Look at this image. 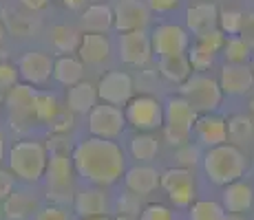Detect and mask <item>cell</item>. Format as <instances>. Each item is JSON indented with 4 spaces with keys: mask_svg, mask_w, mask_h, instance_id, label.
<instances>
[{
    "mask_svg": "<svg viewBox=\"0 0 254 220\" xmlns=\"http://www.w3.org/2000/svg\"><path fill=\"white\" fill-rule=\"evenodd\" d=\"M75 174L91 185H113L126 174V156L117 141L86 136L71 152Z\"/></svg>",
    "mask_w": 254,
    "mask_h": 220,
    "instance_id": "cell-1",
    "label": "cell"
},
{
    "mask_svg": "<svg viewBox=\"0 0 254 220\" xmlns=\"http://www.w3.org/2000/svg\"><path fill=\"white\" fill-rule=\"evenodd\" d=\"M201 168L210 183L226 187L234 180H241V176L248 170V159L239 145L228 141V143L214 145V148H208L203 152Z\"/></svg>",
    "mask_w": 254,
    "mask_h": 220,
    "instance_id": "cell-2",
    "label": "cell"
},
{
    "mask_svg": "<svg viewBox=\"0 0 254 220\" xmlns=\"http://www.w3.org/2000/svg\"><path fill=\"white\" fill-rule=\"evenodd\" d=\"M7 163L16 178L24 183H40L47 174L49 150L45 143L36 139L16 141L7 152Z\"/></svg>",
    "mask_w": 254,
    "mask_h": 220,
    "instance_id": "cell-3",
    "label": "cell"
},
{
    "mask_svg": "<svg viewBox=\"0 0 254 220\" xmlns=\"http://www.w3.org/2000/svg\"><path fill=\"white\" fill-rule=\"evenodd\" d=\"M199 112L182 95H173L164 101V139L173 148H182L192 139V128Z\"/></svg>",
    "mask_w": 254,
    "mask_h": 220,
    "instance_id": "cell-4",
    "label": "cell"
},
{
    "mask_svg": "<svg viewBox=\"0 0 254 220\" xmlns=\"http://www.w3.org/2000/svg\"><path fill=\"white\" fill-rule=\"evenodd\" d=\"M179 95L186 97V99L190 101V106H192L199 115H203V112L217 110L219 106H221L226 92L221 90L219 80L206 75V73H192V75L179 86Z\"/></svg>",
    "mask_w": 254,
    "mask_h": 220,
    "instance_id": "cell-5",
    "label": "cell"
},
{
    "mask_svg": "<svg viewBox=\"0 0 254 220\" xmlns=\"http://www.w3.org/2000/svg\"><path fill=\"white\" fill-rule=\"evenodd\" d=\"M130 128L137 132H153L164 128V104L153 95H137L124 106Z\"/></svg>",
    "mask_w": 254,
    "mask_h": 220,
    "instance_id": "cell-6",
    "label": "cell"
},
{
    "mask_svg": "<svg viewBox=\"0 0 254 220\" xmlns=\"http://www.w3.org/2000/svg\"><path fill=\"white\" fill-rule=\"evenodd\" d=\"M126 126V115L120 106H111V104H97L89 115H86V128H89L91 136H100V139H120L124 134Z\"/></svg>",
    "mask_w": 254,
    "mask_h": 220,
    "instance_id": "cell-7",
    "label": "cell"
},
{
    "mask_svg": "<svg viewBox=\"0 0 254 220\" xmlns=\"http://www.w3.org/2000/svg\"><path fill=\"white\" fill-rule=\"evenodd\" d=\"M73 174H75V168H73V159L64 152H53L49 156V165H47V189H49V198L56 200H69L75 194L73 192Z\"/></svg>",
    "mask_w": 254,
    "mask_h": 220,
    "instance_id": "cell-8",
    "label": "cell"
},
{
    "mask_svg": "<svg viewBox=\"0 0 254 220\" xmlns=\"http://www.w3.org/2000/svg\"><path fill=\"white\" fill-rule=\"evenodd\" d=\"M150 42H153V53L157 57H170V55H186L190 44V31L179 24L164 22L150 31Z\"/></svg>",
    "mask_w": 254,
    "mask_h": 220,
    "instance_id": "cell-9",
    "label": "cell"
},
{
    "mask_svg": "<svg viewBox=\"0 0 254 220\" xmlns=\"http://www.w3.org/2000/svg\"><path fill=\"white\" fill-rule=\"evenodd\" d=\"M153 42L150 33L144 31H126L117 36V57L126 66H146L153 57Z\"/></svg>",
    "mask_w": 254,
    "mask_h": 220,
    "instance_id": "cell-10",
    "label": "cell"
},
{
    "mask_svg": "<svg viewBox=\"0 0 254 220\" xmlns=\"http://www.w3.org/2000/svg\"><path fill=\"white\" fill-rule=\"evenodd\" d=\"M97 95L104 104L124 108L135 97V82L126 71H109L97 82Z\"/></svg>",
    "mask_w": 254,
    "mask_h": 220,
    "instance_id": "cell-11",
    "label": "cell"
},
{
    "mask_svg": "<svg viewBox=\"0 0 254 220\" xmlns=\"http://www.w3.org/2000/svg\"><path fill=\"white\" fill-rule=\"evenodd\" d=\"M162 189L177 207H190L194 200V176L190 168H168L162 172Z\"/></svg>",
    "mask_w": 254,
    "mask_h": 220,
    "instance_id": "cell-12",
    "label": "cell"
},
{
    "mask_svg": "<svg viewBox=\"0 0 254 220\" xmlns=\"http://www.w3.org/2000/svg\"><path fill=\"white\" fill-rule=\"evenodd\" d=\"M18 66V75L24 84L31 86H42L47 84L53 77V66H56V60H51V55L45 51H38V48H31V51L22 53L16 62Z\"/></svg>",
    "mask_w": 254,
    "mask_h": 220,
    "instance_id": "cell-13",
    "label": "cell"
},
{
    "mask_svg": "<svg viewBox=\"0 0 254 220\" xmlns=\"http://www.w3.org/2000/svg\"><path fill=\"white\" fill-rule=\"evenodd\" d=\"M115 31H144L150 20V7L141 0H117L113 7Z\"/></svg>",
    "mask_w": 254,
    "mask_h": 220,
    "instance_id": "cell-14",
    "label": "cell"
},
{
    "mask_svg": "<svg viewBox=\"0 0 254 220\" xmlns=\"http://www.w3.org/2000/svg\"><path fill=\"white\" fill-rule=\"evenodd\" d=\"M192 136L197 141V145H203L206 150L228 143V121L223 117L214 115V112H203L194 121Z\"/></svg>",
    "mask_w": 254,
    "mask_h": 220,
    "instance_id": "cell-15",
    "label": "cell"
},
{
    "mask_svg": "<svg viewBox=\"0 0 254 220\" xmlns=\"http://www.w3.org/2000/svg\"><path fill=\"white\" fill-rule=\"evenodd\" d=\"M36 92H38V88H33L31 84H13L11 88H7L4 104H7V108H9L13 126L36 119V115H33Z\"/></svg>",
    "mask_w": 254,
    "mask_h": 220,
    "instance_id": "cell-16",
    "label": "cell"
},
{
    "mask_svg": "<svg viewBox=\"0 0 254 220\" xmlns=\"http://www.w3.org/2000/svg\"><path fill=\"white\" fill-rule=\"evenodd\" d=\"M219 84L226 95L241 97L254 88V71L250 64H223L219 73Z\"/></svg>",
    "mask_w": 254,
    "mask_h": 220,
    "instance_id": "cell-17",
    "label": "cell"
},
{
    "mask_svg": "<svg viewBox=\"0 0 254 220\" xmlns=\"http://www.w3.org/2000/svg\"><path fill=\"white\" fill-rule=\"evenodd\" d=\"M111 40L106 38V33H84L77 48V57L84 62L86 66H102L111 60Z\"/></svg>",
    "mask_w": 254,
    "mask_h": 220,
    "instance_id": "cell-18",
    "label": "cell"
},
{
    "mask_svg": "<svg viewBox=\"0 0 254 220\" xmlns=\"http://www.w3.org/2000/svg\"><path fill=\"white\" fill-rule=\"evenodd\" d=\"M73 209H75V214L80 218L106 216L109 214V198L97 187L77 189L75 196H73Z\"/></svg>",
    "mask_w": 254,
    "mask_h": 220,
    "instance_id": "cell-19",
    "label": "cell"
},
{
    "mask_svg": "<svg viewBox=\"0 0 254 220\" xmlns=\"http://www.w3.org/2000/svg\"><path fill=\"white\" fill-rule=\"evenodd\" d=\"M124 185L126 189L139 194V196H148L157 187H162V174L150 165H135V168L126 170Z\"/></svg>",
    "mask_w": 254,
    "mask_h": 220,
    "instance_id": "cell-20",
    "label": "cell"
},
{
    "mask_svg": "<svg viewBox=\"0 0 254 220\" xmlns=\"http://www.w3.org/2000/svg\"><path fill=\"white\" fill-rule=\"evenodd\" d=\"M221 205L226 207L228 214H246L254 205V189L252 185L243 183V180H234L226 185L221 192Z\"/></svg>",
    "mask_w": 254,
    "mask_h": 220,
    "instance_id": "cell-21",
    "label": "cell"
},
{
    "mask_svg": "<svg viewBox=\"0 0 254 220\" xmlns=\"http://www.w3.org/2000/svg\"><path fill=\"white\" fill-rule=\"evenodd\" d=\"M219 27V9L212 2H201L194 4L186 11V29H188L192 36L199 33H206L210 29Z\"/></svg>",
    "mask_w": 254,
    "mask_h": 220,
    "instance_id": "cell-22",
    "label": "cell"
},
{
    "mask_svg": "<svg viewBox=\"0 0 254 220\" xmlns=\"http://www.w3.org/2000/svg\"><path fill=\"white\" fill-rule=\"evenodd\" d=\"M97 101H100L97 86L91 84V82H84V80H82L80 84L71 86L69 92H66V108L71 112H77V115H89L97 106Z\"/></svg>",
    "mask_w": 254,
    "mask_h": 220,
    "instance_id": "cell-23",
    "label": "cell"
},
{
    "mask_svg": "<svg viewBox=\"0 0 254 220\" xmlns=\"http://www.w3.org/2000/svg\"><path fill=\"white\" fill-rule=\"evenodd\" d=\"M80 24L84 29V33H109L111 29H115L113 7H109V4H91L82 13Z\"/></svg>",
    "mask_w": 254,
    "mask_h": 220,
    "instance_id": "cell-24",
    "label": "cell"
},
{
    "mask_svg": "<svg viewBox=\"0 0 254 220\" xmlns=\"http://www.w3.org/2000/svg\"><path fill=\"white\" fill-rule=\"evenodd\" d=\"M157 73L170 84H179L182 86L186 80L194 73L192 64L186 55H170V57H157Z\"/></svg>",
    "mask_w": 254,
    "mask_h": 220,
    "instance_id": "cell-25",
    "label": "cell"
},
{
    "mask_svg": "<svg viewBox=\"0 0 254 220\" xmlns=\"http://www.w3.org/2000/svg\"><path fill=\"white\" fill-rule=\"evenodd\" d=\"M53 80L66 88L80 84L84 80V62L75 55H60L53 66Z\"/></svg>",
    "mask_w": 254,
    "mask_h": 220,
    "instance_id": "cell-26",
    "label": "cell"
},
{
    "mask_svg": "<svg viewBox=\"0 0 254 220\" xmlns=\"http://www.w3.org/2000/svg\"><path fill=\"white\" fill-rule=\"evenodd\" d=\"M128 152L135 161H139V163H148V161H153L159 152L157 136H153L150 132H137V134H133L128 141Z\"/></svg>",
    "mask_w": 254,
    "mask_h": 220,
    "instance_id": "cell-27",
    "label": "cell"
},
{
    "mask_svg": "<svg viewBox=\"0 0 254 220\" xmlns=\"http://www.w3.org/2000/svg\"><path fill=\"white\" fill-rule=\"evenodd\" d=\"M49 40H51L53 48H58L64 55H71V53H77V48H80L82 36L69 24H56L49 31Z\"/></svg>",
    "mask_w": 254,
    "mask_h": 220,
    "instance_id": "cell-28",
    "label": "cell"
},
{
    "mask_svg": "<svg viewBox=\"0 0 254 220\" xmlns=\"http://www.w3.org/2000/svg\"><path fill=\"white\" fill-rule=\"evenodd\" d=\"M4 216L18 220V218H27L29 214L36 209V198L27 192V189H13V194L4 200Z\"/></svg>",
    "mask_w": 254,
    "mask_h": 220,
    "instance_id": "cell-29",
    "label": "cell"
},
{
    "mask_svg": "<svg viewBox=\"0 0 254 220\" xmlns=\"http://www.w3.org/2000/svg\"><path fill=\"white\" fill-rule=\"evenodd\" d=\"M254 139V119L250 115H232L228 119V141L234 145H246Z\"/></svg>",
    "mask_w": 254,
    "mask_h": 220,
    "instance_id": "cell-30",
    "label": "cell"
},
{
    "mask_svg": "<svg viewBox=\"0 0 254 220\" xmlns=\"http://www.w3.org/2000/svg\"><path fill=\"white\" fill-rule=\"evenodd\" d=\"M221 55L228 64H250L254 53L241 36H228L221 48Z\"/></svg>",
    "mask_w": 254,
    "mask_h": 220,
    "instance_id": "cell-31",
    "label": "cell"
},
{
    "mask_svg": "<svg viewBox=\"0 0 254 220\" xmlns=\"http://www.w3.org/2000/svg\"><path fill=\"white\" fill-rule=\"evenodd\" d=\"M33 115H36V121H40V124H53L60 117V101H58V97L51 95V92L38 90L36 104H33Z\"/></svg>",
    "mask_w": 254,
    "mask_h": 220,
    "instance_id": "cell-32",
    "label": "cell"
},
{
    "mask_svg": "<svg viewBox=\"0 0 254 220\" xmlns=\"http://www.w3.org/2000/svg\"><path fill=\"white\" fill-rule=\"evenodd\" d=\"M226 214V207L217 200H197L188 207L190 220H223Z\"/></svg>",
    "mask_w": 254,
    "mask_h": 220,
    "instance_id": "cell-33",
    "label": "cell"
},
{
    "mask_svg": "<svg viewBox=\"0 0 254 220\" xmlns=\"http://www.w3.org/2000/svg\"><path fill=\"white\" fill-rule=\"evenodd\" d=\"M214 57H217V53L210 51V48H206V46H201V44H197V42L188 48V60H190V64H192V68L197 73L208 71V68L214 64Z\"/></svg>",
    "mask_w": 254,
    "mask_h": 220,
    "instance_id": "cell-34",
    "label": "cell"
},
{
    "mask_svg": "<svg viewBox=\"0 0 254 220\" xmlns=\"http://www.w3.org/2000/svg\"><path fill=\"white\" fill-rule=\"evenodd\" d=\"M243 16L246 13L239 11V9H223V11H219V29L226 36H239L241 33Z\"/></svg>",
    "mask_w": 254,
    "mask_h": 220,
    "instance_id": "cell-35",
    "label": "cell"
},
{
    "mask_svg": "<svg viewBox=\"0 0 254 220\" xmlns=\"http://www.w3.org/2000/svg\"><path fill=\"white\" fill-rule=\"evenodd\" d=\"M194 38H197V40H194L197 44H201V46H206L214 53H221L228 36L217 27V29H210V31H206V33H199V36H194Z\"/></svg>",
    "mask_w": 254,
    "mask_h": 220,
    "instance_id": "cell-36",
    "label": "cell"
},
{
    "mask_svg": "<svg viewBox=\"0 0 254 220\" xmlns=\"http://www.w3.org/2000/svg\"><path fill=\"white\" fill-rule=\"evenodd\" d=\"M141 196L139 194H135V192H124L120 198H117V212L120 214H126V216H139L141 214Z\"/></svg>",
    "mask_w": 254,
    "mask_h": 220,
    "instance_id": "cell-37",
    "label": "cell"
},
{
    "mask_svg": "<svg viewBox=\"0 0 254 220\" xmlns=\"http://www.w3.org/2000/svg\"><path fill=\"white\" fill-rule=\"evenodd\" d=\"M139 220H175V212L162 203H148L141 209Z\"/></svg>",
    "mask_w": 254,
    "mask_h": 220,
    "instance_id": "cell-38",
    "label": "cell"
},
{
    "mask_svg": "<svg viewBox=\"0 0 254 220\" xmlns=\"http://www.w3.org/2000/svg\"><path fill=\"white\" fill-rule=\"evenodd\" d=\"M203 154H199L197 145L192 143H186L182 148H177V159H179V165L182 168H190V165H194L197 161H201Z\"/></svg>",
    "mask_w": 254,
    "mask_h": 220,
    "instance_id": "cell-39",
    "label": "cell"
},
{
    "mask_svg": "<svg viewBox=\"0 0 254 220\" xmlns=\"http://www.w3.org/2000/svg\"><path fill=\"white\" fill-rule=\"evenodd\" d=\"M18 66L16 64H11V62H7L2 57L0 60V86H4V88H11L13 84H18Z\"/></svg>",
    "mask_w": 254,
    "mask_h": 220,
    "instance_id": "cell-40",
    "label": "cell"
},
{
    "mask_svg": "<svg viewBox=\"0 0 254 220\" xmlns=\"http://www.w3.org/2000/svg\"><path fill=\"white\" fill-rule=\"evenodd\" d=\"M33 220H71V216L66 209L60 207V205H47V207L38 209Z\"/></svg>",
    "mask_w": 254,
    "mask_h": 220,
    "instance_id": "cell-41",
    "label": "cell"
},
{
    "mask_svg": "<svg viewBox=\"0 0 254 220\" xmlns=\"http://www.w3.org/2000/svg\"><path fill=\"white\" fill-rule=\"evenodd\" d=\"M16 189V176L11 170H2L0 168V203H4Z\"/></svg>",
    "mask_w": 254,
    "mask_h": 220,
    "instance_id": "cell-42",
    "label": "cell"
},
{
    "mask_svg": "<svg viewBox=\"0 0 254 220\" xmlns=\"http://www.w3.org/2000/svg\"><path fill=\"white\" fill-rule=\"evenodd\" d=\"M239 36L243 38V40L248 42V46L254 51V11L246 13L243 16V24H241V33Z\"/></svg>",
    "mask_w": 254,
    "mask_h": 220,
    "instance_id": "cell-43",
    "label": "cell"
},
{
    "mask_svg": "<svg viewBox=\"0 0 254 220\" xmlns=\"http://www.w3.org/2000/svg\"><path fill=\"white\" fill-rule=\"evenodd\" d=\"M182 0H146V4L150 7V11H157V13H168L173 9L179 7Z\"/></svg>",
    "mask_w": 254,
    "mask_h": 220,
    "instance_id": "cell-44",
    "label": "cell"
},
{
    "mask_svg": "<svg viewBox=\"0 0 254 220\" xmlns=\"http://www.w3.org/2000/svg\"><path fill=\"white\" fill-rule=\"evenodd\" d=\"M22 7H27L29 11H40L49 4V0H20Z\"/></svg>",
    "mask_w": 254,
    "mask_h": 220,
    "instance_id": "cell-45",
    "label": "cell"
},
{
    "mask_svg": "<svg viewBox=\"0 0 254 220\" xmlns=\"http://www.w3.org/2000/svg\"><path fill=\"white\" fill-rule=\"evenodd\" d=\"M4 156H7V134L0 128V163L4 161Z\"/></svg>",
    "mask_w": 254,
    "mask_h": 220,
    "instance_id": "cell-46",
    "label": "cell"
},
{
    "mask_svg": "<svg viewBox=\"0 0 254 220\" xmlns=\"http://www.w3.org/2000/svg\"><path fill=\"white\" fill-rule=\"evenodd\" d=\"M84 2H86V0H62V4H64V7H69V9H80Z\"/></svg>",
    "mask_w": 254,
    "mask_h": 220,
    "instance_id": "cell-47",
    "label": "cell"
},
{
    "mask_svg": "<svg viewBox=\"0 0 254 220\" xmlns=\"http://www.w3.org/2000/svg\"><path fill=\"white\" fill-rule=\"evenodd\" d=\"M223 220H246V218H243V214H226Z\"/></svg>",
    "mask_w": 254,
    "mask_h": 220,
    "instance_id": "cell-48",
    "label": "cell"
},
{
    "mask_svg": "<svg viewBox=\"0 0 254 220\" xmlns=\"http://www.w3.org/2000/svg\"><path fill=\"white\" fill-rule=\"evenodd\" d=\"M111 220H137V218H135V216H126V214H120V216H115Z\"/></svg>",
    "mask_w": 254,
    "mask_h": 220,
    "instance_id": "cell-49",
    "label": "cell"
},
{
    "mask_svg": "<svg viewBox=\"0 0 254 220\" xmlns=\"http://www.w3.org/2000/svg\"><path fill=\"white\" fill-rule=\"evenodd\" d=\"M7 38V29H4V24H2V20H0V42Z\"/></svg>",
    "mask_w": 254,
    "mask_h": 220,
    "instance_id": "cell-50",
    "label": "cell"
},
{
    "mask_svg": "<svg viewBox=\"0 0 254 220\" xmlns=\"http://www.w3.org/2000/svg\"><path fill=\"white\" fill-rule=\"evenodd\" d=\"M80 220H109L106 216H93V218H80Z\"/></svg>",
    "mask_w": 254,
    "mask_h": 220,
    "instance_id": "cell-51",
    "label": "cell"
},
{
    "mask_svg": "<svg viewBox=\"0 0 254 220\" xmlns=\"http://www.w3.org/2000/svg\"><path fill=\"white\" fill-rule=\"evenodd\" d=\"M250 117H252V119H254V99L250 101Z\"/></svg>",
    "mask_w": 254,
    "mask_h": 220,
    "instance_id": "cell-52",
    "label": "cell"
},
{
    "mask_svg": "<svg viewBox=\"0 0 254 220\" xmlns=\"http://www.w3.org/2000/svg\"><path fill=\"white\" fill-rule=\"evenodd\" d=\"M250 66H252V71H254V55H252V60H250Z\"/></svg>",
    "mask_w": 254,
    "mask_h": 220,
    "instance_id": "cell-53",
    "label": "cell"
},
{
    "mask_svg": "<svg viewBox=\"0 0 254 220\" xmlns=\"http://www.w3.org/2000/svg\"><path fill=\"white\" fill-rule=\"evenodd\" d=\"M2 212H4V209H2V205H0V220H2Z\"/></svg>",
    "mask_w": 254,
    "mask_h": 220,
    "instance_id": "cell-54",
    "label": "cell"
}]
</instances>
